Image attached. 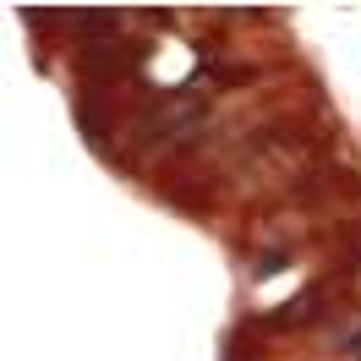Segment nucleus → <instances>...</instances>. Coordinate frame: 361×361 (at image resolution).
Here are the masks:
<instances>
[{
  "instance_id": "nucleus-1",
  "label": "nucleus",
  "mask_w": 361,
  "mask_h": 361,
  "mask_svg": "<svg viewBox=\"0 0 361 361\" xmlns=\"http://www.w3.org/2000/svg\"><path fill=\"white\" fill-rule=\"evenodd\" d=\"M197 121H203V99H197V93H170V99H164V104H159V110L142 121V137L170 142V137L197 132Z\"/></svg>"
}]
</instances>
